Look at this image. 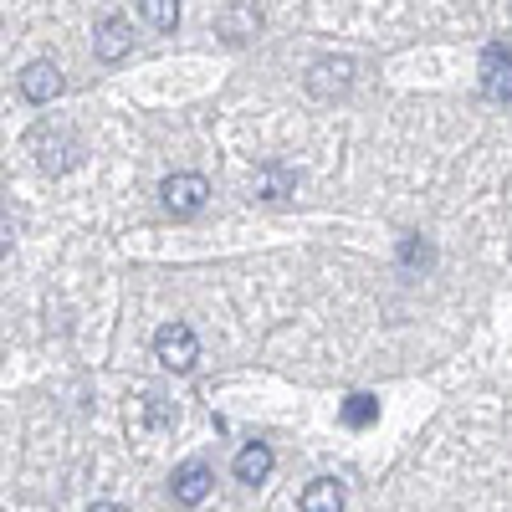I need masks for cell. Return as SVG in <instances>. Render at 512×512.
<instances>
[{"label":"cell","instance_id":"cell-10","mask_svg":"<svg viewBox=\"0 0 512 512\" xmlns=\"http://www.w3.org/2000/svg\"><path fill=\"white\" fill-rule=\"evenodd\" d=\"M236 477H241V482H251V487H256V482H267V477H272V446L251 441V446L236 456Z\"/></svg>","mask_w":512,"mask_h":512},{"label":"cell","instance_id":"cell-12","mask_svg":"<svg viewBox=\"0 0 512 512\" xmlns=\"http://www.w3.org/2000/svg\"><path fill=\"white\" fill-rule=\"evenodd\" d=\"M292 169L287 164H262V169H256V195H262V200H287L292 195Z\"/></svg>","mask_w":512,"mask_h":512},{"label":"cell","instance_id":"cell-5","mask_svg":"<svg viewBox=\"0 0 512 512\" xmlns=\"http://www.w3.org/2000/svg\"><path fill=\"white\" fill-rule=\"evenodd\" d=\"M210 482H216V477H210V466H205V461H185L180 472H175V482H169V492H175L180 507H200L205 492H210Z\"/></svg>","mask_w":512,"mask_h":512},{"label":"cell","instance_id":"cell-7","mask_svg":"<svg viewBox=\"0 0 512 512\" xmlns=\"http://www.w3.org/2000/svg\"><path fill=\"white\" fill-rule=\"evenodd\" d=\"M21 93H26L31 103H52V98L62 93V72H57L52 62H31V67L21 72Z\"/></svg>","mask_w":512,"mask_h":512},{"label":"cell","instance_id":"cell-6","mask_svg":"<svg viewBox=\"0 0 512 512\" xmlns=\"http://www.w3.org/2000/svg\"><path fill=\"white\" fill-rule=\"evenodd\" d=\"M354 82V62L349 57H323L313 72H308V88L318 93V98H333V93H344Z\"/></svg>","mask_w":512,"mask_h":512},{"label":"cell","instance_id":"cell-1","mask_svg":"<svg viewBox=\"0 0 512 512\" xmlns=\"http://www.w3.org/2000/svg\"><path fill=\"white\" fill-rule=\"evenodd\" d=\"M154 359H159L164 369H175V374H190L195 359H200L195 328H190V323H164V328L154 333Z\"/></svg>","mask_w":512,"mask_h":512},{"label":"cell","instance_id":"cell-9","mask_svg":"<svg viewBox=\"0 0 512 512\" xmlns=\"http://www.w3.org/2000/svg\"><path fill=\"white\" fill-rule=\"evenodd\" d=\"M128 41H134L128 21H123V16H108V21L98 26V36H93V52H98L103 62H118V57L128 52Z\"/></svg>","mask_w":512,"mask_h":512},{"label":"cell","instance_id":"cell-14","mask_svg":"<svg viewBox=\"0 0 512 512\" xmlns=\"http://www.w3.org/2000/svg\"><path fill=\"white\" fill-rule=\"evenodd\" d=\"M379 420V400L374 395H349L344 400V425H354V431H364V425Z\"/></svg>","mask_w":512,"mask_h":512},{"label":"cell","instance_id":"cell-16","mask_svg":"<svg viewBox=\"0 0 512 512\" xmlns=\"http://www.w3.org/2000/svg\"><path fill=\"white\" fill-rule=\"evenodd\" d=\"M88 512H128V507H118V502H93Z\"/></svg>","mask_w":512,"mask_h":512},{"label":"cell","instance_id":"cell-13","mask_svg":"<svg viewBox=\"0 0 512 512\" xmlns=\"http://www.w3.org/2000/svg\"><path fill=\"white\" fill-rule=\"evenodd\" d=\"M139 11L154 31H175L180 26V0H139Z\"/></svg>","mask_w":512,"mask_h":512},{"label":"cell","instance_id":"cell-15","mask_svg":"<svg viewBox=\"0 0 512 512\" xmlns=\"http://www.w3.org/2000/svg\"><path fill=\"white\" fill-rule=\"evenodd\" d=\"M400 256H405V262H431V251H425V241H405V246H400Z\"/></svg>","mask_w":512,"mask_h":512},{"label":"cell","instance_id":"cell-11","mask_svg":"<svg viewBox=\"0 0 512 512\" xmlns=\"http://www.w3.org/2000/svg\"><path fill=\"white\" fill-rule=\"evenodd\" d=\"M251 31H262V11H256V6H231L221 16V36L236 41V47H241V41H251Z\"/></svg>","mask_w":512,"mask_h":512},{"label":"cell","instance_id":"cell-3","mask_svg":"<svg viewBox=\"0 0 512 512\" xmlns=\"http://www.w3.org/2000/svg\"><path fill=\"white\" fill-rule=\"evenodd\" d=\"M159 200H164V210L169 216H195V210H205V200H210V185H205V175H169L164 185H159Z\"/></svg>","mask_w":512,"mask_h":512},{"label":"cell","instance_id":"cell-4","mask_svg":"<svg viewBox=\"0 0 512 512\" xmlns=\"http://www.w3.org/2000/svg\"><path fill=\"white\" fill-rule=\"evenodd\" d=\"M477 77H482V98L507 103L512 98V52L507 47H487L482 62H477Z\"/></svg>","mask_w":512,"mask_h":512},{"label":"cell","instance_id":"cell-2","mask_svg":"<svg viewBox=\"0 0 512 512\" xmlns=\"http://www.w3.org/2000/svg\"><path fill=\"white\" fill-rule=\"evenodd\" d=\"M169 425H175V405H169L164 395H154V390H144L134 405H128V431H134V441H154V436H164Z\"/></svg>","mask_w":512,"mask_h":512},{"label":"cell","instance_id":"cell-8","mask_svg":"<svg viewBox=\"0 0 512 512\" xmlns=\"http://www.w3.org/2000/svg\"><path fill=\"white\" fill-rule=\"evenodd\" d=\"M297 507L303 512H344V482H333V477L308 482L303 497H297Z\"/></svg>","mask_w":512,"mask_h":512}]
</instances>
